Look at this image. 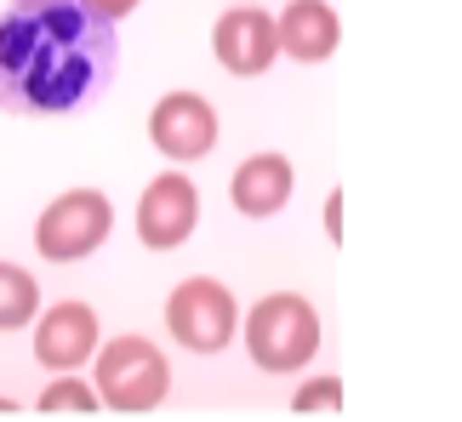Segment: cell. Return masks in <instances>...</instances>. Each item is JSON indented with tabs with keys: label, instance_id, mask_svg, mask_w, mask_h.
Returning a JSON list of instances; mask_svg holds the SVG:
<instances>
[{
	"label": "cell",
	"instance_id": "cell-1",
	"mask_svg": "<svg viewBox=\"0 0 462 422\" xmlns=\"http://www.w3.org/2000/svg\"><path fill=\"white\" fill-rule=\"evenodd\" d=\"M120 34L80 6H12L0 17V109L6 115H75L115 80Z\"/></svg>",
	"mask_w": 462,
	"mask_h": 422
},
{
	"label": "cell",
	"instance_id": "cell-2",
	"mask_svg": "<svg viewBox=\"0 0 462 422\" xmlns=\"http://www.w3.org/2000/svg\"><path fill=\"white\" fill-rule=\"evenodd\" d=\"M319 348V314L309 297L297 291H269L263 303L245 314V354H252L257 372H303Z\"/></svg>",
	"mask_w": 462,
	"mask_h": 422
},
{
	"label": "cell",
	"instance_id": "cell-3",
	"mask_svg": "<svg viewBox=\"0 0 462 422\" xmlns=\"http://www.w3.org/2000/svg\"><path fill=\"white\" fill-rule=\"evenodd\" d=\"M97 399L109 411H154L160 399L171 394V365L166 354L149 343V337H137V331H126V337H115V343H103L97 348Z\"/></svg>",
	"mask_w": 462,
	"mask_h": 422
},
{
	"label": "cell",
	"instance_id": "cell-4",
	"mask_svg": "<svg viewBox=\"0 0 462 422\" xmlns=\"http://www.w3.org/2000/svg\"><path fill=\"white\" fill-rule=\"evenodd\" d=\"M109 228H115V206H109L103 188H69V195H58L41 211V223H34V252L46 262H80L109 240Z\"/></svg>",
	"mask_w": 462,
	"mask_h": 422
},
{
	"label": "cell",
	"instance_id": "cell-5",
	"mask_svg": "<svg viewBox=\"0 0 462 422\" xmlns=\"http://www.w3.org/2000/svg\"><path fill=\"white\" fill-rule=\"evenodd\" d=\"M235 326H240V308H235V291L211 274H194L183 286H171L166 297V331L189 354H217V348L235 343Z\"/></svg>",
	"mask_w": 462,
	"mask_h": 422
},
{
	"label": "cell",
	"instance_id": "cell-6",
	"mask_svg": "<svg viewBox=\"0 0 462 422\" xmlns=\"http://www.w3.org/2000/svg\"><path fill=\"white\" fill-rule=\"evenodd\" d=\"M194 223H200V188L183 171H160L137 200V240L149 252H171L194 234Z\"/></svg>",
	"mask_w": 462,
	"mask_h": 422
},
{
	"label": "cell",
	"instance_id": "cell-7",
	"mask_svg": "<svg viewBox=\"0 0 462 422\" xmlns=\"http://www.w3.org/2000/svg\"><path fill=\"white\" fill-rule=\"evenodd\" d=\"M149 137L166 161H200L217 143V109L200 92H166L149 115Z\"/></svg>",
	"mask_w": 462,
	"mask_h": 422
},
{
	"label": "cell",
	"instance_id": "cell-8",
	"mask_svg": "<svg viewBox=\"0 0 462 422\" xmlns=\"http://www.w3.org/2000/svg\"><path fill=\"white\" fill-rule=\"evenodd\" d=\"M211 51H217V63L228 69V75L252 80L263 75V69L274 63L280 51V34H274V17L257 12V6H235L217 17V29H211Z\"/></svg>",
	"mask_w": 462,
	"mask_h": 422
},
{
	"label": "cell",
	"instance_id": "cell-9",
	"mask_svg": "<svg viewBox=\"0 0 462 422\" xmlns=\"http://www.w3.org/2000/svg\"><path fill=\"white\" fill-rule=\"evenodd\" d=\"M86 354H97V314L92 303H58L41 314V331H34V360L51 365V372H75L86 365Z\"/></svg>",
	"mask_w": 462,
	"mask_h": 422
},
{
	"label": "cell",
	"instance_id": "cell-10",
	"mask_svg": "<svg viewBox=\"0 0 462 422\" xmlns=\"http://www.w3.org/2000/svg\"><path fill=\"white\" fill-rule=\"evenodd\" d=\"M228 200H235L240 217H274V211H286V200H291V161L274 154V149L240 161L235 183H228Z\"/></svg>",
	"mask_w": 462,
	"mask_h": 422
},
{
	"label": "cell",
	"instance_id": "cell-11",
	"mask_svg": "<svg viewBox=\"0 0 462 422\" xmlns=\"http://www.w3.org/2000/svg\"><path fill=\"white\" fill-rule=\"evenodd\" d=\"M274 34H280V51L291 63H326L337 51V12L326 0H291L274 17Z\"/></svg>",
	"mask_w": 462,
	"mask_h": 422
},
{
	"label": "cell",
	"instance_id": "cell-12",
	"mask_svg": "<svg viewBox=\"0 0 462 422\" xmlns=\"http://www.w3.org/2000/svg\"><path fill=\"white\" fill-rule=\"evenodd\" d=\"M34 308H41V286H34V274L17 269V262H0V331L29 326Z\"/></svg>",
	"mask_w": 462,
	"mask_h": 422
},
{
	"label": "cell",
	"instance_id": "cell-13",
	"mask_svg": "<svg viewBox=\"0 0 462 422\" xmlns=\"http://www.w3.org/2000/svg\"><path fill=\"white\" fill-rule=\"evenodd\" d=\"M97 406H103L97 389H86L80 377H63V382H51V389L41 394V411H86V417H92Z\"/></svg>",
	"mask_w": 462,
	"mask_h": 422
},
{
	"label": "cell",
	"instance_id": "cell-14",
	"mask_svg": "<svg viewBox=\"0 0 462 422\" xmlns=\"http://www.w3.org/2000/svg\"><path fill=\"white\" fill-rule=\"evenodd\" d=\"M291 411H343V382L337 377H314L291 394Z\"/></svg>",
	"mask_w": 462,
	"mask_h": 422
},
{
	"label": "cell",
	"instance_id": "cell-15",
	"mask_svg": "<svg viewBox=\"0 0 462 422\" xmlns=\"http://www.w3.org/2000/svg\"><path fill=\"white\" fill-rule=\"evenodd\" d=\"M80 6L92 12V17H103V23H115V17H126L137 0H80Z\"/></svg>",
	"mask_w": 462,
	"mask_h": 422
},
{
	"label": "cell",
	"instance_id": "cell-16",
	"mask_svg": "<svg viewBox=\"0 0 462 422\" xmlns=\"http://www.w3.org/2000/svg\"><path fill=\"white\" fill-rule=\"evenodd\" d=\"M326 234H331V240L343 234V195H331V200H326Z\"/></svg>",
	"mask_w": 462,
	"mask_h": 422
},
{
	"label": "cell",
	"instance_id": "cell-17",
	"mask_svg": "<svg viewBox=\"0 0 462 422\" xmlns=\"http://www.w3.org/2000/svg\"><path fill=\"white\" fill-rule=\"evenodd\" d=\"M12 6H46V0H12Z\"/></svg>",
	"mask_w": 462,
	"mask_h": 422
},
{
	"label": "cell",
	"instance_id": "cell-18",
	"mask_svg": "<svg viewBox=\"0 0 462 422\" xmlns=\"http://www.w3.org/2000/svg\"><path fill=\"white\" fill-rule=\"evenodd\" d=\"M0 411H12V399H6V394H0Z\"/></svg>",
	"mask_w": 462,
	"mask_h": 422
}]
</instances>
